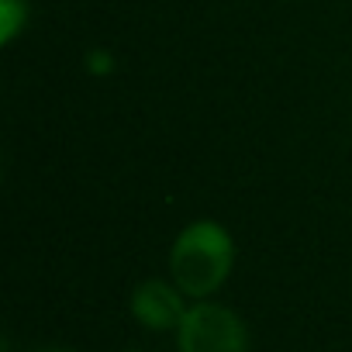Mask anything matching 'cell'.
Here are the masks:
<instances>
[{
    "mask_svg": "<svg viewBox=\"0 0 352 352\" xmlns=\"http://www.w3.org/2000/svg\"><path fill=\"white\" fill-rule=\"evenodd\" d=\"M38 352H73L69 345H45V349H38Z\"/></svg>",
    "mask_w": 352,
    "mask_h": 352,
    "instance_id": "6",
    "label": "cell"
},
{
    "mask_svg": "<svg viewBox=\"0 0 352 352\" xmlns=\"http://www.w3.org/2000/svg\"><path fill=\"white\" fill-rule=\"evenodd\" d=\"M25 21H28V4L25 0H0V42L11 45L21 35Z\"/></svg>",
    "mask_w": 352,
    "mask_h": 352,
    "instance_id": "4",
    "label": "cell"
},
{
    "mask_svg": "<svg viewBox=\"0 0 352 352\" xmlns=\"http://www.w3.org/2000/svg\"><path fill=\"white\" fill-rule=\"evenodd\" d=\"M111 66H114V63H111L107 52H94V56H90V69H94V73H107Z\"/></svg>",
    "mask_w": 352,
    "mask_h": 352,
    "instance_id": "5",
    "label": "cell"
},
{
    "mask_svg": "<svg viewBox=\"0 0 352 352\" xmlns=\"http://www.w3.org/2000/svg\"><path fill=\"white\" fill-rule=\"evenodd\" d=\"M235 266V242L228 228L211 218L190 221L169 249V280L194 300H208Z\"/></svg>",
    "mask_w": 352,
    "mask_h": 352,
    "instance_id": "1",
    "label": "cell"
},
{
    "mask_svg": "<svg viewBox=\"0 0 352 352\" xmlns=\"http://www.w3.org/2000/svg\"><path fill=\"white\" fill-rule=\"evenodd\" d=\"M190 304L187 294L176 287L173 280H142L131 294V318L138 324H145L148 331H176L184 324Z\"/></svg>",
    "mask_w": 352,
    "mask_h": 352,
    "instance_id": "3",
    "label": "cell"
},
{
    "mask_svg": "<svg viewBox=\"0 0 352 352\" xmlns=\"http://www.w3.org/2000/svg\"><path fill=\"white\" fill-rule=\"evenodd\" d=\"M176 352H249V331L232 307L197 300L176 328Z\"/></svg>",
    "mask_w": 352,
    "mask_h": 352,
    "instance_id": "2",
    "label": "cell"
}]
</instances>
